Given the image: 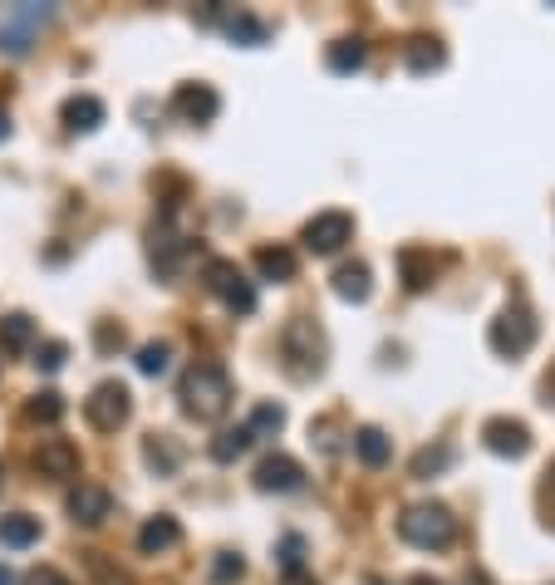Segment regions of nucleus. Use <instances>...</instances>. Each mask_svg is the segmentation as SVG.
<instances>
[{
    "label": "nucleus",
    "mask_w": 555,
    "mask_h": 585,
    "mask_svg": "<svg viewBox=\"0 0 555 585\" xmlns=\"http://www.w3.org/2000/svg\"><path fill=\"white\" fill-rule=\"evenodd\" d=\"M177 399H182V413H187V418H197V423H217V418H226L236 389H231V374H226L222 364H192V369L182 374Z\"/></svg>",
    "instance_id": "1"
},
{
    "label": "nucleus",
    "mask_w": 555,
    "mask_h": 585,
    "mask_svg": "<svg viewBox=\"0 0 555 585\" xmlns=\"http://www.w3.org/2000/svg\"><path fill=\"white\" fill-rule=\"evenodd\" d=\"M280 359H285V374L290 379H315L325 369V335L310 315H295L285 320L280 330Z\"/></svg>",
    "instance_id": "2"
},
{
    "label": "nucleus",
    "mask_w": 555,
    "mask_h": 585,
    "mask_svg": "<svg viewBox=\"0 0 555 585\" xmlns=\"http://www.w3.org/2000/svg\"><path fill=\"white\" fill-rule=\"evenodd\" d=\"M398 536H403L408 546L443 551V546H452V536H457V522H452V512L438 507V502H418V507H408V512L398 517Z\"/></svg>",
    "instance_id": "3"
},
{
    "label": "nucleus",
    "mask_w": 555,
    "mask_h": 585,
    "mask_svg": "<svg viewBox=\"0 0 555 585\" xmlns=\"http://www.w3.org/2000/svg\"><path fill=\"white\" fill-rule=\"evenodd\" d=\"M487 345L501 359H521V354L536 345V315L526 305H506L497 320H492V330H487Z\"/></svg>",
    "instance_id": "4"
},
{
    "label": "nucleus",
    "mask_w": 555,
    "mask_h": 585,
    "mask_svg": "<svg viewBox=\"0 0 555 585\" xmlns=\"http://www.w3.org/2000/svg\"><path fill=\"white\" fill-rule=\"evenodd\" d=\"M128 413H133V394H128V384H118V379L94 384V394L84 399V418H89L99 433H118V428L128 423Z\"/></svg>",
    "instance_id": "5"
},
{
    "label": "nucleus",
    "mask_w": 555,
    "mask_h": 585,
    "mask_svg": "<svg viewBox=\"0 0 555 585\" xmlns=\"http://www.w3.org/2000/svg\"><path fill=\"white\" fill-rule=\"evenodd\" d=\"M300 241H305V251H315V256H334V251H344L349 241H354V217L349 212H315L310 222H305V232H300Z\"/></svg>",
    "instance_id": "6"
},
{
    "label": "nucleus",
    "mask_w": 555,
    "mask_h": 585,
    "mask_svg": "<svg viewBox=\"0 0 555 585\" xmlns=\"http://www.w3.org/2000/svg\"><path fill=\"white\" fill-rule=\"evenodd\" d=\"M207 286H212V295H222V305L236 315L256 310V286L246 281V271L236 261H207Z\"/></svg>",
    "instance_id": "7"
},
{
    "label": "nucleus",
    "mask_w": 555,
    "mask_h": 585,
    "mask_svg": "<svg viewBox=\"0 0 555 585\" xmlns=\"http://www.w3.org/2000/svg\"><path fill=\"white\" fill-rule=\"evenodd\" d=\"M50 15H55L50 5H40V10H35V5H25V10H10V15L0 20V50H5V55H30V45H35V30H40Z\"/></svg>",
    "instance_id": "8"
},
{
    "label": "nucleus",
    "mask_w": 555,
    "mask_h": 585,
    "mask_svg": "<svg viewBox=\"0 0 555 585\" xmlns=\"http://www.w3.org/2000/svg\"><path fill=\"white\" fill-rule=\"evenodd\" d=\"M109 507H113V497H109V487H99V482H79L64 497V512H69L74 527H99L109 517Z\"/></svg>",
    "instance_id": "9"
},
{
    "label": "nucleus",
    "mask_w": 555,
    "mask_h": 585,
    "mask_svg": "<svg viewBox=\"0 0 555 585\" xmlns=\"http://www.w3.org/2000/svg\"><path fill=\"white\" fill-rule=\"evenodd\" d=\"M482 443L497 453V458H526L531 453V428L521 418H487L482 423Z\"/></svg>",
    "instance_id": "10"
},
{
    "label": "nucleus",
    "mask_w": 555,
    "mask_h": 585,
    "mask_svg": "<svg viewBox=\"0 0 555 585\" xmlns=\"http://www.w3.org/2000/svg\"><path fill=\"white\" fill-rule=\"evenodd\" d=\"M172 114H182L187 123H212V118L222 114V94L212 84H182L172 94Z\"/></svg>",
    "instance_id": "11"
},
{
    "label": "nucleus",
    "mask_w": 555,
    "mask_h": 585,
    "mask_svg": "<svg viewBox=\"0 0 555 585\" xmlns=\"http://www.w3.org/2000/svg\"><path fill=\"white\" fill-rule=\"evenodd\" d=\"M256 487L261 492H300L305 487V468L295 458H285V453H271V458L256 463Z\"/></svg>",
    "instance_id": "12"
},
{
    "label": "nucleus",
    "mask_w": 555,
    "mask_h": 585,
    "mask_svg": "<svg viewBox=\"0 0 555 585\" xmlns=\"http://www.w3.org/2000/svg\"><path fill=\"white\" fill-rule=\"evenodd\" d=\"M35 472L40 477H74L79 472V448L69 438H45L35 448Z\"/></svg>",
    "instance_id": "13"
},
{
    "label": "nucleus",
    "mask_w": 555,
    "mask_h": 585,
    "mask_svg": "<svg viewBox=\"0 0 555 585\" xmlns=\"http://www.w3.org/2000/svg\"><path fill=\"white\" fill-rule=\"evenodd\" d=\"M182 541V527H177V517H148L143 527H138V551L143 556H163Z\"/></svg>",
    "instance_id": "14"
},
{
    "label": "nucleus",
    "mask_w": 555,
    "mask_h": 585,
    "mask_svg": "<svg viewBox=\"0 0 555 585\" xmlns=\"http://www.w3.org/2000/svg\"><path fill=\"white\" fill-rule=\"evenodd\" d=\"M256 271H261V281L285 286V281H295L300 261H295V251H290V246H261V251H256Z\"/></svg>",
    "instance_id": "15"
},
{
    "label": "nucleus",
    "mask_w": 555,
    "mask_h": 585,
    "mask_svg": "<svg viewBox=\"0 0 555 585\" xmlns=\"http://www.w3.org/2000/svg\"><path fill=\"white\" fill-rule=\"evenodd\" d=\"M369 291H374V281H369V266H364V261H344V266L334 271V295H339V300L364 305Z\"/></svg>",
    "instance_id": "16"
},
{
    "label": "nucleus",
    "mask_w": 555,
    "mask_h": 585,
    "mask_svg": "<svg viewBox=\"0 0 555 585\" xmlns=\"http://www.w3.org/2000/svg\"><path fill=\"white\" fill-rule=\"evenodd\" d=\"M64 123H69V133H94V128L104 123V99L74 94V99L64 104Z\"/></svg>",
    "instance_id": "17"
},
{
    "label": "nucleus",
    "mask_w": 555,
    "mask_h": 585,
    "mask_svg": "<svg viewBox=\"0 0 555 585\" xmlns=\"http://www.w3.org/2000/svg\"><path fill=\"white\" fill-rule=\"evenodd\" d=\"M354 453H359L364 468H384L393 458V438L384 428H359V433H354Z\"/></svg>",
    "instance_id": "18"
},
{
    "label": "nucleus",
    "mask_w": 555,
    "mask_h": 585,
    "mask_svg": "<svg viewBox=\"0 0 555 585\" xmlns=\"http://www.w3.org/2000/svg\"><path fill=\"white\" fill-rule=\"evenodd\" d=\"M35 541H40V517H25V512L0 517V546L25 551V546H35Z\"/></svg>",
    "instance_id": "19"
},
{
    "label": "nucleus",
    "mask_w": 555,
    "mask_h": 585,
    "mask_svg": "<svg viewBox=\"0 0 555 585\" xmlns=\"http://www.w3.org/2000/svg\"><path fill=\"white\" fill-rule=\"evenodd\" d=\"M35 345V320L30 315H0V350L5 354H25Z\"/></svg>",
    "instance_id": "20"
},
{
    "label": "nucleus",
    "mask_w": 555,
    "mask_h": 585,
    "mask_svg": "<svg viewBox=\"0 0 555 585\" xmlns=\"http://www.w3.org/2000/svg\"><path fill=\"white\" fill-rule=\"evenodd\" d=\"M403 59H408V69L413 74H433V69H443V45L433 40V35H413L408 45H403Z\"/></svg>",
    "instance_id": "21"
},
{
    "label": "nucleus",
    "mask_w": 555,
    "mask_h": 585,
    "mask_svg": "<svg viewBox=\"0 0 555 585\" xmlns=\"http://www.w3.org/2000/svg\"><path fill=\"white\" fill-rule=\"evenodd\" d=\"M398 271H403V286L408 291H428V281H433V256L428 251H398Z\"/></svg>",
    "instance_id": "22"
},
{
    "label": "nucleus",
    "mask_w": 555,
    "mask_h": 585,
    "mask_svg": "<svg viewBox=\"0 0 555 585\" xmlns=\"http://www.w3.org/2000/svg\"><path fill=\"white\" fill-rule=\"evenodd\" d=\"M251 443H256V433L241 423V428H226V433H217L212 438V458L217 463H236L241 453H251Z\"/></svg>",
    "instance_id": "23"
},
{
    "label": "nucleus",
    "mask_w": 555,
    "mask_h": 585,
    "mask_svg": "<svg viewBox=\"0 0 555 585\" xmlns=\"http://www.w3.org/2000/svg\"><path fill=\"white\" fill-rule=\"evenodd\" d=\"M364 59H369V45H364V40H334L330 45L334 74H354V69H364Z\"/></svg>",
    "instance_id": "24"
},
{
    "label": "nucleus",
    "mask_w": 555,
    "mask_h": 585,
    "mask_svg": "<svg viewBox=\"0 0 555 585\" xmlns=\"http://www.w3.org/2000/svg\"><path fill=\"white\" fill-rule=\"evenodd\" d=\"M84 571L94 576V585H133V576H128L123 566H113L104 551H89V556H84Z\"/></svg>",
    "instance_id": "25"
},
{
    "label": "nucleus",
    "mask_w": 555,
    "mask_h": 585,
    "mask_svg": "<svg viewBox=\"0 0 555 585\" xmlns=\"http://www.w3.org/2000/svg\"><path fill=\"white\" fill-rule=\"evenodd\" d=\"M167 369H172V345L153 340V345H143V350H138V374L158 379V374H167Z\"/></svg>",
    "instance_id": "26"
},
{
    "label": "nucleus",
    "mask_w": 555,
    "mask_h": 585,
    "mask_svg": "<svg viewBox=\"0 0 555 585\" xmlns=\"http://www.w3.org/2000/svg\"><path fill=\"white\" fill-rule=\"evenodd\" d=\"M443 468H452V443H438V448H423L413 458V477H438Z\"/></svg>",
    "instance_id": "27"
},
{
    "label": "nucleus",
    "mask_w": 555,
    "mask_h": 585,
    "mask_svg": "<svg viewBox=\"0 0 555 585\" xmlns=\"http://www.w3.org/2000/svg\"><path fill=\"white\" fill-rule=\"evenodd\" d=\"M226 35H231L236 45H266V25H261V20H251V15L226 20Z\"/></svg>",
    "instance_id": "28"
},
{
    "label": "nucleus",
    "mask_w": 555,
    "mask_h": 585,
    "mask_svg": "<svg viewBox=\"0 0 555 585\" xmlns=\"http://www.w3.org/2000/svg\"><path fill=\"white\" fill-rule=\"evenodd\" d=\"M30 418H35V423H59V418H64V399H59L55 389L35 394V399H30Z\"/></svg>",
    "instance_id": "29"
},
{
    "label": "nucleus",
    "mask_w": 555,
    "mask_h": 585,
    "mask_svg": "<svg viewBox=\"0 0 555 585\" xmlns=\"http://www.w3.org/2000/svg\"><path fill=\"white\" fill-rule=\"evenodd\" d=\"M280 423H285V409H280V404H256V413H251L246 428L261 438V433H280Z\"/></svg>",
    "instance_id": "30"
},
{
    "label": "nucleus",
    "mask_w": 555,
    "mask_h": 585,
    "mask_svg": "<svg viewBox=\"0 0 555 585\" xmlns=\"http://www.w3.org/2000/svg\"><path fill=\"white\" fill-rule=\"evenodd\" d=\"M143 458H148L153 468L172 472V468H177V458H182V453H177V448H172L167 438H158V433H153V438H148V448H143Z\"/></svg>",
    "instance_id": "31"
},
{
    "label": "nucleus",
    "mask_w": 555,
    "mask_h": 585,
    "mask_svg": "<svg viewBox=\"0 0 555 585\" xmlns=\"http://www.w3.org/2000/svg\"><path fill=\"white\" fill-rule=\"evenodd\" d=\"M246 576V561L236 556V551H222L217 561H212V581L217 585H231V581H241Z\"/></svg>",
    "instance_id": "32"
},
{
    "label": "nucleus",
    "mask_w": 555,
    "mask_h": 585,
    "mask_svg": "<svg viewBox=\"0 0 555 585\" xmlns=\"http://www.w3.org/2000/svg\"><path fill=\"white\" fill-rule=\"evenodd\" d=\"M300 561H305V536H295V531H290V536L280 541V566H285V576H290V571H300Z\"/></svg>",
    "instance_id": "33"
},
{
    "label": "nucleus",
    "mask_w": 555,
    "mask_h": 585,
    "mask_svg": "<svg viewBox=\"0 0 555 585\" xmlns=\"http://www.w3.org/2000/svg\"><path fill=\"white\" fill-rule=\"evenodd\" d=\"M64 345H59V340H50V345H40V350H35V364H40V369H45V374H55L59 364H64Z\"/></svg>",
    "instance_id": "34"
},
{
    "label": "nucleus",
    "mask_w": 555,
    "mask_h": 585,
    "mask_svg": "<svg viewBox=\"0 0 555 585\" xmlns=\"http://www.w3.org/2000/svg\"><path fill=\"white\" fill-rule=\"evenodd\" d=\"M94 340H99V350H104V354L123 350V325H109V320H104V325L94 330Z\"/></svg>",
    "instance_id": "35"
},
{
    "label": "nucleus",
    "mask_w": 555,
    "mask_h": 585,
    "mask_svg": "<svg viewBox=\"0 0 555 585\" xmlns=\"http://www.w3.org/2000/svg\"><path fill=\"white\" fill-rule=\"evenodd\" d=\"M25 585H69V576L55 571V566H35V571L25 576Z\"/></svg>",
    "instance_id": "36"
},
{
    "label": "nucleus",
    "mask_w": 555,
    "mask_h": 585,
    "mask_svg": "<svg viewBox=\"0 0 555 585\" xmlns=\"http://www.w3.org/2000/svg\"><path fill=\"white\" fill-rule=\"evenodd\" d=\"M546 512H551L546 522H555V468L546 472Z\"/></svg>",
    "instance_id": "37"
},
{
    "label": "nucleus",
    "mask_w": 555,
    "mask_h": 585,
    "mask_svg": "<svg viewBox=\"0 0 555 585\" xmlns=\"http://www.w3.org/2000/svg\"><path fill=\"white\" fill-rule=\"evenodd\" d=\"M285 585H320V581H315V576H305V571H290V576H285Z\"/></svg>",
    "instance_id": "38"
},
{
    "label": "nucleus",
    "mask_w": 555,
    "mask_h": 585,
    "mask_svg": "<svg viewBox=\"0 0 555 585\" xmlns=\"http://www.w3.org/2000/svg\"><path fill=\"white\" fill-rule=\"evenodd\" d=\"M0 585H15V571H10V566H0Z\"/></svg>",
    "instance_id": "39"
},
{
    "label": "nucleus",
    "mask_w": 555,
    "mask_h": 585,
    "mask_svg": "<svg viewBox=\"0 0 555 585\" xmlns=\"http://www.w3.org/2000/svg\"><path fill=\"white\" fill-rule=\"evenodd\" d=\"M5 138H10V118L0 114V143H5Z\"/></svg>",
    "instance_id": "40"
},
{
    "label": "nucleus",
    "mask_w": 555,
    "mask_h": 585,
    "mask_svg": "<svg viewBox=\"0 0 555 585\" xmlns=\"http://www.w3.org/2000/svg\"><path fill=\"white\" fill-rule=\"evenodd\" d=\"M408 585H443V581H433V576H413Z\"/></svg>",
    "instance_id": "41"
},
{
    "label": "nucleus",
    "mask_w": 555,
    "mask_h": 585,
    "mask_svg": "<svg viewBox=\"0 0 555 585\" xmlns=\"http://www.w3.org/2000/svg\"><path fill=\"white\" fill-rule=\"evenodd\" d=\"M0 487H5V468H0Z\"/></svg>",
    "instance_id": "42"
},
{
    "label": "nucleus",
    "mask_w": 555,
    "mask_h": 585,
    "mask_svg": "<svg viewBox=\"0 0 555 585\" xmlns=\"http://www.w3.org/2000/svg\"><path fill=\"white\" fill-rule=\"evenodd\" d=\"M369 585H384V581H369Z\"/></svg>",
    "instance_id": "43"
}]
</instances>
